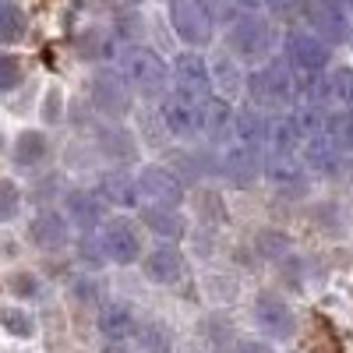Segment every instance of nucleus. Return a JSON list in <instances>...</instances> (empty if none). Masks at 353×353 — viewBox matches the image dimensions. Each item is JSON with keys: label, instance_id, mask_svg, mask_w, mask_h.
<instances>
[{"label": "nucleus", "instance_id": "473e14b6", "mask_svg": "<svg viewBox=\"0 0 353 353\" xmlns=\"http://www.w3.org/2000/svg\"><path fill=\"white\" fill-rule=\"evenodd\" d=\"M14 85H21V64L14 57L0 53V92H11Z\"/></svg>", "mask_w": 353, "mask_h": 353}, {"label": "nucleus", "instance_id": "c756f323", "mask_svg": "<svg viewBox=\"0 0 353 353\" xmlns=\"http://www.w3.org/2000/svg\"><path fill=\"white\" fill-rule=\"evenodd\" d=\"M0 325H4L11 336H18V339H28V336L36 332V321L28 318V311H18V307L0 311Z\"/></svg>", "mask_w": 353, "mask_h": 353}, {"label": "nucleus", "instance_id": "5701e85b", "mask_svg": "<svg viewBox=\"0 0 353 353\" xmlns=\"http://www.w3.org/2000/svg\"><path fill=\"white\" fill-rule=\"evenodd\" d=\"M233 124V106L223 96H209L201 103V138L209 141H226Z\"/></svg>", "mask_w": 353, "mask_h": 353}, {"label": "nucleus", "instance_id": "2eb2a0df", "mask_svg": "<svg viewBox=\"0 0 353 353\" xmlns=\"http://www.w3.org/2000/svg\"><path fill=\"white\" fill-rule=\"evenodd\" d=\"M265 134H269V113L261 106H244V110H233V124H230V138L233 145H244V149L265 152Z\"/></svg>", "mask_w": 353, "mask_h": 353}, {"label": "nucleus", "instance_id": "b1692460", "mask_svg": "<svg viewBox=\"0 0 353 353\" xmlns=\"http://www.w3.org/2000/svg\"><path fill=\"white\" fill-rule=\"evenodd\" d=\"M103 194L96 191V194H88V191H74L71 198H68V219H71V226H78V230H99L103 226Z\"/></svg>", "mask_w": 353, "mask_h": 353}, {"label": "nucleus", "instance_id": "7ed1b4c3", "mask_svg": "<svg viewBox=\"0 0 353 353\" xmlns=\"http://www.w3.org/2000/svg\"><path fill=\"white\" fill-rule=\"evenodd\" d=\"M117 71L124 74V81L131 85V92H138L145 99H163L173 88L170 64L152 46H141V43L121 46V53H117Z\"/></svg>", "mask_w": 353, "mask_h": 353}, {"label": "nucleus", "instance_id": "e433bc0d", "mask_svg": "<svg viewBox=\"0 0 353 353\" xmlns=\"http://www.w3.org/2000/svg\"><path fill=\"white\" fill-rule=\"evenodd\" d=\"M237 353H272V346L261 343V339H244V343L237 346Z\"/></svg>", "mask_w": 353, "mask_h": 353}, {"label": "nucleus", "instance_id": "a878e982", "mask_svg": "<svg viewBox=\"0 0 353 353\" xmlns=\"http://www.w3.org/2000/svg\"><path fill=\"white\" fill-rule=\"evenodd\" d=\"M290 117L297 121L301 134L311 138V134H321V131H329L332 128V117H329V106H321V103H307V99H297L290 106Z\"/></svg>", "mask_w": 353, "mask_h": 353}, {"label": "nucleus", "instance_id": "c9c22d12", "mask_svg": "<svg viewBox=\"0 0 353 353\" xmlns=\"http://www.w3.org/2000/svg\"><path fill=\"white\" fill-rule=\"evenodd\" d=\"M304 4V0H261V8L265 11H269L272 18H283V14H293V11H297Z\"/></svg>", "mask_w": 353, "mask_h": 353}, {"label": "nucleus", "instance_id": "79ce46f5", "mask_svg": "<svg viewBox=\"0 0 353 353\" xmlns=\"http://www.w3.org/2000/svg\"><path fill=\"white\" fill-rule=\"evenodd\" d=\"M350 39H353V32H350Z\"/></svg>", "mask_w": 353, "mask_h": 353}, {"label": "nucleus", "instance_id": "dca6fc26", "mask_svg": "<svg viewBox=\"0 0 353 353\" xmlns=\"http://www.w3.org/2000/svg\"><path fill=\"white\" fill-rule=\"evenodd\" d=\"M261 166H265L261 152L244 149V145H233V141H226V149H223V156H219L223 176H226V181H233V184H241V188L258 181V176H261Z\"/></svg>", "mask_w": 353, "mask_h": 353}, {"label": "nucleus", "instance_id": "ea45409f", "mask_svg": "<svg viewBox=\"0 0 353 353\" xmlns=\"http://www.w3.org/2000/svg\"><path fill=\"white\" fill-rule=\"evenodd\" d=\"M241 11H251V8H261V0H233Z\"/></svg>", "mask_w": 353, "mask_h": 353}, {"label": "nucleus", "instance_id": "6e6552de", "mask_svg": "<svg viewBox=\"0 0 353 353\" xmlns=\"http://www.w3.org/2000/svg\"><path fill=\"white\" fill-rule=\"evenodd\" d=\"M99 254L113 265H134L141 261V233L131 219L124 216H113V219H103L99 226Z\"/></svg>", "mask_w": 353, "mask_h": 353}, {"label": "nucleus", "instance_id": "0eeeda50", "mask_svg": "<svg viewBox=\"0 0 353 353\" xmlns=\"http://www.w3.org/2000/svg\"><path fill=\"white\" fill-rule=\"evenodd\" d=\"M159 124L176 141L201 138V103L184 96V92H176V88H170L159 99Z\"/></svg>", "mask_w": 353, "mask_h": 353}, {"label": "nucleus", "instance_id": "c85d7f7f", "mask_svg": "<svg viewBox=\"0 0 353 353\" xmlns=\"http://www.w3.org/2000/svg\"><path fill=\"white\" fill-rule=\"evenodd\" d=\"M329 88H332V103L343 110H353V68H336L329 71Z\"/></svg>", "mask_w": 353, "mask_h": 353}, {"label": "nucleus", "instance_id": "2f4dec72", "mask_svg": "<svg viewBox=\"0 0 353 353\" xmlns=\"http://www.w3.org/2000/svg\"><path fill=\"white\" fill-rule=\"evenodd\" d=\"M21 209V191L14 181H0V223H11Z\"/></svg>", "mask_w": 353, "mask_h": 353}, {"label": "nucleus", "instance_id": "9d476101", "mask_svg": "<svg viewBox=\"0 0 353 353\" xmlns=\"http://www.w3.org/2000/svg\"><path fill=\"white\" fill-rule=\"evenodd\" d=\"M301 159H304V166H307L311 173H318V176H336V173L343 170L346 152H343V141H339V134L329 128V131L311 134V138L304 141Z\"/></svg>", "mask_w": 353, "mask_h": 353}, {"label": "nucleus", "instance_id": "1a4fd4ad", "mask_svg": "<svg viewBox=\"0 0 353 353\" xmlns=\"http://www.w3.org/2000/svg\"><path fill=\"white\" fill-rule=\"evenodd\" d=\"M301 11H304L307 28H314V32L325 39V43H332V46L346 43L350 32H353L350 8L343 4V0H304Z\"/></svg>", "mask_w": 353, "mask_h": 353}, {"label": "nucleus", "instance_id": "412c9836", "mask_svg": "<svg viewBox=\"0 0 353 353\" xmlns=\"http://www.w3.org/2000/svg\"><path fill=\"white\" fill-rule=\"evenodd\" d=\"M71 226V219L64 216V212H57V209H43L32 223H28V237H32L39 248H64L68 244V230Z\"/></svg>", "mask_w": 353, "mask_h": 353}, {"label": "nucleus", "instance_id": "ddd939ff", "mask_svg": "<svg viewBox=\"0 0 353 353\" xmlns=\"http://www.w3.org/2000/svg\"><path fill=\"white\" fill-rule=\"evenodd\" d=\"M141 269L156 286H176L184 276V254L173 241H163L149 254H141Z\"/></svg>", "mask_w": 353, "mask_h": 353}, {"label": "nucleus", "instance_id": "a211bd4d", "mask_svg": "<svg viewBox=\"0 0 353 353\" xmlns=\"http://www.w3.org/2000/svg\"><path fill=\"white\" fill-rule=\"evenodd\" d=\"M99 194L106 205H117V209H141V188L138 176L124 173V170H110L99 176Z\"/></svg>", "mask_w": 353, "mask_h": 353}, {"label": "nucleus", "instance_id": "6ab92c4d", "mask_svg": "<svg viewBox=\"0 0 353 353\" xmlns=\"http://www.w3.org/2000/svg\"><path fill=\"white\" fill-rule=\"evenodd\" d=\"M212 81H216V96H223V99H241L244 92H248V74H244V64L237 61L233 53H219V57H212Z\"/></svg>", "mask_w": 353, "mask_h": 353}, {"label": "nucleus", "instance_id": "9b49d317", "mask_svg": "<svg viewBox=\"0 0 353 353\" xmlns=\"http://www.w3.org/2000/svg\"><path fill=\"white\" fill-rule=\"evenodd\" d=\"M307 166L301 156H265V166H261V176L269 181L279 194H290L297 198L307 191Z\"/></svg>", "mask_w": 353, "mask_h": 353}, {"label": "nucleus", "instance_id": "4be33fe9", "mask_svg": "<svg viewBox=\"0 0 353 353\" xmlns=\"http://www.w3.org/2000/svg\"><path fill=\"white\" fill-rule=\"evenodd\" d=\"M92 92H96V103L106 113H113V117L128 113V106H131V85L124 81L121 71H117V74H99L96 85H92Z\"/></svg>", "mask_w": 353, "mask_h": 353}, {"label": "nucleus", "instance_id": "423d86ee", "mask_svg": "<svg viewBox=\"0 0 353 353\" xmlns=\"http://www.w3.org/2000/svg\"><path fill=\"white\" fill-rule=\"evenodd\" d=\"M170 78H173V88L176 92H184L198 103H205L209 96H216V81H212V64L209 57H205L201 50H181L173 57L170 64Z\"/></svg>", "mask_w": 353, "mask_h": 353}, {"label": "nucleus", "instance_id": "7c9ffc66", "mask_svg": "<svg viewBox=\"0 0 353 353\" xmlns=\"http://www.w3.org/2000/svg\"><path fill=\"white\" fill-rule=\"evenodd\" d=\"M134 336H141V350H149V353H166L170 350V336L163 325H156V321H149V325H138Z\"/></svg>", "mask_w": 353, "mask_h": 353}, {"label": "nucleus", "instance_id": "39448f33", "mask_svg": "<svg viewBox=\"0 0 353 353\" xmlns=\"http://www.w3.org/2000/svg\"><path fill=\"white\" fill-rule=\"evenodd\" d=\"M279 46H283V57L297 68L301 74H314V71H329V64H332V43H325L314 28H290V32H283V39H279Z\"/></svg>", "mask_w": 353, "mask_h": 353}, {"label": "nucleus", "instance_id": "f257e3e1", "mask_svg": "<svg viewBox=\"0 0 353 353\" xmlns=\"http://www.w3.org/2000/svg\"><path fill=\"white\" fill-rule=\"evenodd\" d=\"M226 46L241 64H251V68L265 64L269 57H276V46H279V32L272 25V14L269 11L261 14V8L237 11V18L226 25Z\"/></svg>", "mask_w": 353, "mask_h": 353}, {"label": "nucleus", "instance_id": "aec40b11", "mask_svg": "<svg viewBox=\"0 0 353 353\" xmlns=\"http://www.w3.org/2000/svg\"><path fill=\"white\" fill-rule=\"evenodd\" d=\"M141 223L149 226L159 241H181L184 233H188V219L176 212V205H156V201H149L141 209Z\"/></svg>", "mask_w": 353, "mask_h": 353}, {"label": "nucleus", "instance_id": "f3484780", "mask_svg": "<svg viewBox=\"0 0 353 353\" xmlns=\"http://www.w3.org/2000/svg\"><path fill=\"white\" fill-rule=\"evenodd\" d=\"M304 134H301V128H297V121L290 117V110L286 113H279V117H269V134H265V156H301V149H304Z\"/></svg>", "mask_w": 353, "mask_h": 353}, {"label": "nucleus", "instance_id": "393cba45", "mask_svg": "<svg viewBox=\"0 0 353 353\" xmlns=\"http://www.w3.org/2000/svg\"><path fill=\"white\" fill-rule=\"evenodd\" d=\"M96 325H99V332L106 339H131L134 329H138V318H134V311L128 304L110 301V304L99 307V321H96Z\"/></svg>", "mask_w": 353, "mask_h": 353}, {"label": "nucleus", "instance_id": "cd10ccee", "mask_svg": "<svg viewBox=\"0 0 353 353\" xmlns=\"http://www.w3.org/2000/svg\"><path fill=\"white\" fill-rule=\"evenodd\" d=\"M43 156H46V138H43L39 131H25V134L18 138V145H14V159H18L21 166H36Z\"/></svg>", "mask_w": 353, "mask_h": 353}, {"label": "nucleus", "instance_id": "f8f14e48", "mask_svg": "<svg viewBox=\"0 0 353 353\" xmlns=\"http://www.w3.org/2000/svg\"><path fill=\"white\" fill-rule=\"evenodd\" d=\"M254 325L269 336V339H290L297 332V318H293L290 304L276 293H261L254 301Z\"/></svg>", "mask_w": 353, "mask_h": 353}, {"label": "nucleus", "instance_id": "a19ab883", "mask_svg": "<svg viewBox=\"0 0 353 353\" xmlns=\"http://www.w3.org/2000/svg\"><path fill=\"white\" fill-rule=\"evenodd\" d=\"M346 8H350V14H353V0H346Z\"/></svg>", "mask_w": 353, "mask_h": 353}, {"label": "nucleus", "instance_id": "4468645a", "mask_svg": "<svg viewBox=\"0 0 353 353\" xmlns=\"http://www.w3.org/2000/svg\"><path fill=\"white\" fill-rule=\"evenodd\" d=\"M138 188L145 201H156V205H176L181 209L184 201V181L176 173H170L166 166H145L138 173Z\"/></svg>", "mask_w": 353, "mask_h": 353}, {"label": "nucleus", "instance_id": "20e7f679", "mask_svg": "<svg viewBox=\"0 0 353 353\" xmlns=\"http://www.w3.org/2000/svg\"><path fill=\"white\" fill-rule=\"evenodd\" d=\"M166 18H170L173 36L191 50H205L216 39L219 21L212 18V11L201 0H166Z\"/></svg>", "mask_w": 353, "mask_h": 353}, {"label": "nucleus", "instance_id": "4c0bfd02", "mask_svg": "<svg viewBox=\"0 0 353 353\" xmlns=\"http://www.w3.org/2000/svg\"><path fill=\"white\" fill-rule=\"evenodd\" d=\"M36 283H39L36 276H18V279H14V290H18V293H36V290H39Z\"/></svg>", "mask_w": 353, "mask_h": 353}, {"label": "nucleus", "instance_id": "bb28decb", "mask_svg": "<svg viewBox=\"0 0 353 353\" xmlns=\"http://www.w3.org/2000/svg\"><path fill=\"white\" fill-rule=\"evenodd\" d=\"M28 36V18L18 4L0 0V46H14Z\"/></svg>", "mask_w": 353, "mask_h": 353}, {"label": "nucleus", "instance_id": "58836bf2", "mask_svg": "<svg viewBox=\"0 0 353 353\" xmlns=\"http://www.w3.org/2000/svg\"><path fill=\"white\" fill-rule=\"evenodd\" d=\"M103 353H131V346H124V339H106Z\"/></svg>", "mask_w": 353, "mask_h": 353}, {"label": "nucleus", "instance_id": "f704fd0d", "mask_svg": "<svg viewBox=\"0 0 353 353\" xmlns=\"http://www.w3.org/2000/svg\"><path fill=\"white\" fill-rule=\"evenodd\" d=\"M258 251L265 258H279V254H286V241L279 237V233H261V237H258Z\"/></svg>", "mask_w": 353, "mask_h": 353}, {"label": "nucleus", "instance_id": "72a5a7b5", "mask_svg": "<svg viewBox=\"0 0 353 353\" xmlns=\"http://www.w3.org/2000/svg\"><path fill=\"white\" fill-rule=\"evenodd\" d=\"M201 4L212 11V18H216L219 25H230L233 18H237V11H241L237 4H233V0H201Z\"/></svg>", "mask_w": 353, "mask_h": 353}, {"label": "nucleus", "instance_id": "f03ea898", "mask_svg": "<svg viewBox=\"0 0 353 353\" xmlns=\"http://www.w3.org/2000/svg\"><path fill=\"white\" fill-rule=\"evenodd\" d=\"M248 96L261 110H286L301 99V71L286 57H269L248 74Z\"/></svg>", "mask_w": 353, "mask_h": 353}]
</instances>
